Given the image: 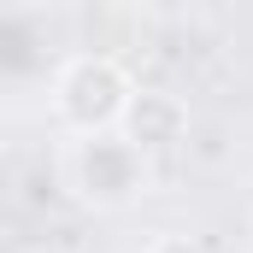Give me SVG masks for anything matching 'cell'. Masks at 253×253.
Instances as JSON below:
<instances>
[{
    "mask_svg": "<svg viewBox=\"0 0 253 253\" xmlns=\"http://www.w3.org/2000/svg\"><path fill=\"white\" fill-rule=\"evenodd\" d=\"M118 135L153 159V153H165V147H177V141L189 135V106H183L171 88H135V100H129Z\"/></svg>",
    "mask_w": 253,
    "mask_h": 253,
    "instance_id": "obj_3",
    "label": "cell"
},
{
    "mask_svg": "<svg viewBox=\"0 0 253 253\" xmlns=\"http://www.w3.org/2000/svg\"><path fill=\"white\" fill-rule=\"evenodd\" d=\"M24 253H59V248H24Z\"/></svg>",
    "mask_w": 253,
    "mask_h": 253,
    "instance_id": "obj_5",
    "label": "cell"
},
{
    "mask_svg": "<svg viewBox=\"0 0 253 253\" xmlns=\"http://www.w3.org/2000/svg\"><path fill=\"white\" fill-rule=\"evenodd\" d=\"M147 183H153V159L141 147H129L118 129L112 135H83L65 153V189L77 194L83 206H94V212L135 206L147 194Z\"/></svg>",
    "mask_w": 253,
    "mask_h": 253,
    "instance_id": "obj_2",
    "label": "cell"
},
{
    "mask_svg": "<svg viewBox=\"0 0 253 253\" xmlns=\"http://www.w3.org/2000/svg\"><path fill=\"white\" fill-rule=\"evenodd\" d=\"M47 100H53V118H59L77 141L83 135H112V129L124 124L129 100H135V83H129V71L112 53H71V59L53 71V88H47Z\"/></svg>",
    "mask_w": 253,
    "mask_h": 253,
    "instance_id": "obj_1",
    "label": "cell"
},
{
    "mask_svg": "<svg viewBox=\"0 0 253 253\" xmlns=\"http://www.w3.org/2000/svg\"><path fill=\"white\" fill-rule=\"evenodd\" d=\"M147 253H206V248H200L194 236H153V242H147Z\"/></svg>",
    "mask_w": 253,
    "mask_h": 253,
    "instance_id": "obj_4",
    "label": "cell"
}]
</instances>
